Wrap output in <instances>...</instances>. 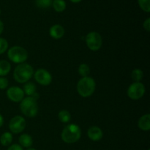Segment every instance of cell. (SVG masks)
Here are the masks:
<instances>
[{
	"label": "cell",
	"mask_w": 150,
	"mask_h": 150,
	"mask_svg": "<svg viewBox=\"0 0 150 150\" xmlns=\"http://www.w3.org/2000/svg\"><path fill=\"white\" fill-rule=\"evenodd\" d=\"M34 75V69L27 63H21L16 66L13 72V78L17 82L24 83L29 81Z\"/></svg>",
	"instance_id": "cell-1"
},
{
	"label": "cell",
	"mask_w": 150,
	"mask_h": 150,
	"mask_svg": "<svg viewBox=\"0 0 150 150\" xmlns=\"http://www.w3.org/2000/svg\"><path fill=\"white\" fill-rule=\"evenodd\" d=\"M96 83L92 78L82 77L77 83V92L79 95L83 98H89L92 96L95 91Z\"/></svg>",
	"instance_id": "cell-2"
},
{
	"label": "cell",
	"mask_w": 150,
	"mask_h": 150,
	"mask_svg": "<svg viewBox=\"0 0 150 150\" xmlns=\"http://www.w3.org/2000/svg\"><path fill=\"white\" fill-rule=\"evenodd\" d=\"M81 136V130L76 124H70L66 126L62 130L61 138L67 144H73L77 142Z\"/></svg>",
	"instance_id": "cell-3"
},
{
	"label": "cell",
	"mask_w": 150,
	"mask_h": 150,
	"mask_svg": "<svg viewBox=\"0 0 150 150\" xmlns=\"http://www.w3.org/2000/svg\"><path fill=\"white\" fill-rule=\"evenodd\" d=\"M20 109L26 117L29 118L36 117L38 113V102L32 97H26L21 102Z\"/></svg>",
	"instance_id": "cell-4"
},
{
	"label": "cell",
	"mask_w": 150,
	"mask_h": 150,
	"mask_svg": "<svg viewBox=\"0 0 150 150\" xmlns=\"http://www.w3.org/2000/svg\"><path fill=\"white\" fill-rule=\"evenodd\" d=\"M7 57L12 62L21 64L27 60L28 52L23 47L16 45L7 50Z\"/></svg>",
	"instance_id": "cell-5"
},
{
	"label": "cell",
	"mask_w": 150,
	"mask_h": 150,
	"mask_svg": "<svg viewBox=\"0 0 150 150\" xmlns=\"http://www.w3.org/2000/svg\"><path fill=\"white\" fill-rule=\"evenodd\" d=\"M86 43L91 51H98L103 45L102 37L98 32H90L86 37Z\"/></svg>",
	"instance_id": "cell-6"
},
{
	"label": "cell",
	"mask_w": 150,
	"mask_h": 150,
	"mask_svg": "<svg viewBox=\"0 0 150 150\" xmlns=\"http://www.w3.org/2000/svg\"><path fill=\"white\" fill-rule=\"evenodd\" d=\"M146 89L144 85L141 82H134L129 86L127 89V96L133 100H138L143 98Z\"/></svg>",
	"instance_id": "cell-7"
},
{
	"label": "cell",
	"mask_w": 150,
	"mask_h": 150,
	"mask_svg": "<svg viewBox=\"0 0 150 150\" xmlns=\"http://www.w3.org/2000/svg\"><path fill=\"white\" fill-rule=\"evenodd\" d=\"M26 126V122L25 119L19 115L13 117L9 123V128H10V132L15 133V134H18V133H21V132H23Z\"/></svg>",
	"instance_id": "cell-8"
},
{
	"label": "cell",
	"mask_w": 150,
	"mask_h": 150,
	"mask_svg": "<svg viewBox=\"0 0 150 150\" xmlns=\"http://www.w3.org/2000/svg\"><path fill=\"white\" fill-rule=\"evenodd\" d=\"M35 81L42 86H48L52 81V76L48 70L45 69H38L34 73Z\"/></svg>",
	"instance_id": "cell-9"
},
{
	"label": "cell",
	"mask_w": 150,
	"mask_h": 150,
	"mask_svg": "<svg viewBox=\"0 0 150 150\" xmlns=\"http://www.w3.org/2000/svg\"><path fill=\"white\" fill-rule=\"evenodd\" d=\"M7 97L10 100L15 103H21L24 98V92L18 86H11L7 90Z\"/></svg>",
	"instance_id": "cell-10"
},
{
	"label": "cell",
	"mask_w": 150,
	"mask_h": 150,
	"mask_svg": "<svg viewBox=\"0 0 150 150\" xmlns=\"http://www.w3.org/2000/svg\"><path fill=\"white\" fill-rule=\"evenodd\" d=\"M88 137L93 142H99L103 136V130L98 126H92L87 131Z\"/></svg>",
	"instance_id": "cell-11"
},
{
	"label": "cell",
	"mask_w": 150,
	"mask_h": 150,
	"mask_svg": "<svg viewBox=\"0 0 150 150\" xmlns=\"http://www.w3.org/2000/svg\"><path fill=\"white\" fill-rule=\"evenodd\" d=\"M49 35L53 39L59 40L64 36V29L59 24L53 25L49 29Z\"/></svg>",
	"instance_id": "cell-12"
},
{
	"label": "cell",
	"mask_w": 150,
	"mask_h": 150,
	"mask_svg": "<svg viewBox=\"0 0 150 150\" xmlns=\"http://www.w3.org/2000/svg\"><path fill=\"white\" fill-rule=\"evenodd\" d=\"M138 126L143 131H149L150 130V114H146L142 116L138 122Z\"/></svg>",
	"instance_id": "cell-13"
},
{
	"label": "cell",
	"mask_w": 150,
	"mask_h": 150,
	"mask_svg": "<svg viewBox=\"0 0 150 150\" xmlns=\"http://www.w3.org/2000/svg\"><path fill=\"white\" fill-rule=\"evenodd\" d=\"M19 144L21 146L26 148H29L33 144V139H32V136L30 135L27 134V133H24V134L21 135L19 137Z\"/></svg>",
	"instance_id": "cell-14"
},
{
	"label": "cell",
	"mask_w": 150,
	"mask_h": 150,
	"mask_svg": "<svg viewBox=\"0 0 150 150\" xmlns=\"http://www.w3.org/2000/svg\"><path fill=\"white\" fill-rule=\"evenodd\" d=\"M11 70V64L6 60L0 61V77H4L8 75Z\"/></svg>",
	"instance_id": "cell-15"
},
{
	"label": "cell",
	"mask_w": 150,
	"mask_h": 150,
	"mask_svg": "<svg viewBox=\"0 0 150 150\" xmlns=\"http://www.w3.org/2000/svg\"><path fill=\"white\" fill-rule=\"evenodd\" d=\"M13 135H12L11 133H10V132H4L0 136V143L4 146H10L12 142H13Z\"/></svg>",
	"instance_id": "cell-16"
},
{
	"label": "cell",
	"mask_w": 150,
	"mask_h": 150,
	"mask_svg": "<svg viewBox=\"0 0 150 150\" xmlns=\"http://www.w3.org/2000/svg\"><path fill=\"white\" fill-rule=\"evenodd\" d=\"M23 91L24 95H27V97H32L34 94L36 93V86L32 82H26L23 86Z\"/></svg>",
	"instance_id": "cell-17"
},
{
	"label": "cell",
	"mask_w": 150,
	"mask_h": 150,
	"mask_svg": "<svg viewBox=\"0 0 150 150\" xmlns=\"http://www.w3.org/2000/svg\"><path fill=\"white\" fill-rule=\"evenodd\" d=\"M52 6L54 10L58 13H62L66 9V2L64 0H54Z\"/></svg>",
	"instance_id": "cell-18"
},
{
	"label": "cell",
	"mask_w": 150,
	"mask_h": 150,
	"mask_svg": "<svg viewBox=\"0 0 150 150\" xmlns=\"http://www.w3.org/2000/svg\"><path fill=\"white\" fill-rule=\"evenodd\" d=\"M59 120L62 123H68L71 120L70 113L67 110H62L58 114Z\"/></svg>",
	"instance_id": "cell-19"
},
{
	"label": "cell",
	"mask_w": 150,
	"mask_h": 150,
	"mask_svg": "<svg viewBox=\"0 0 150 150\" xmlns=\"http://www.w3.org/2000/svg\"><path fill=\"white\" fill-rule=\"evenodd\" d=\"M144 77V73L141 69H134L131 73V78L135 82H140Z\"/></svg>",
	"instance_id": "cell-20"
},
{
	"label": "cell",
	"mask_w": 150,
	"mask_h": 150,
	"mask_svg": "<svg viewBox=\"0 0 150 150\" xmlns=\"http://www.w3.org/2000/svg\"><path fill=\"white\" fill-rule=\"evenodd\" d=\"M79 73L82 77H87L90 74V68L89 65L85 63L81 64L79 67Z\"/></svg>",
	"instance_id": "cell-21"
},
{
	"label": "cell",
	"mask_w": 150,
	"mask_h": 150,
	"mask_svg": "<svg viewBox=\"0 0 150 150\" xmlns=\"http://www.w3.org/2000/svg\"><path fill=\"white\" fill-rule=\"evenodd\" d=\"M36 5L41 9H47L52 4L51 0H35Z\"/></svg>",
	"instance_id": "cell-22"
},
{
	"label": "cell",
	"mask_w": 150,
	"mask_h": 150,
	"mask_svg": "<svg viewBox=\"0 0 150 150\" xmlns=\"http://www.w3.org/2000/svg\"><path fill=\"white\" fill-rule=\"evenodd\" d=\"M138 3L142 10L146 13L150 12V0H138Z\"/></svg>",
	"instance_id": "cell-23"
},
{
	"label": "cell",
	"mask_w": 150,
	"mask_h": 150,
	"mask_svg": "<svg viewBox=\"0 0 150 150\" xmlns=\"http://www.w3.org/2000/svg\"><path fill=\"white\" fill-rule=\"evenodd\" d=\"M8 49V42L4 38H0V54H4Z\"/></svg>",
	"instance_id": "cell-24"
},
{
	"label": "cell",
	"mask_w": 150,
	"mask_h": 150,
	"mask_svg": "<svg viewBox=\"0 0 150 150\" xmlns=\"http://www.w3.org/2000/svg\"><path fill=\"white\" fill-rule=\"evenodd\" d=\"M8 80L5 77H0V89L4 90L8 87Z\"/></svg>",
	"instance_id": "cell-25"
},
{
	"label": "cell",
	"mask_w": 150,
	"mask_h": 150,
	"mask_svg": "<svg viewBox=\"0 0 150 150\" xmlns=\"http://www.w3.org/2000/svg\"><path fill=\"white\" fill-rule=\"evenodd\" d=\"M143 26L146 32H149L150 31V18H148L146 19L144 22Z\"/></svg>",
	"instance_id": "cell-26"
},
{
	"label": "cell",
	"mask_w": 150,
	"mask_h": 150,
	"mask_svg": "<svg viewBox=\"0 0 150 150\" xmlns=\"http://www.w3.org/2000/svg\"><path fill=\"white\" fill-rule=\"evenodd\" d=\"M7 150H23V148H22V146L20 144H13L9 146Z\"/></svg>",
	"instance_id": "cell-27"
},
{
	"label": "cell",
	"mask_w": 150,
	"mask_h": 150,
	"mask_svg": "<svg viewBox=\"0 0 150 150\" xmlns=\"http://www.w3.org/2000/svg\"><path fill=\"white\" fill-rule=\"evenodd\" d=\"M3 31H4V23H3V22L0 20V35L2 34Z\"/></svg>",
	"instance_id": "cell-28"
},
{
	"label": "cell",
	"mask_w": 150,
	"mask_h": 150,
	"mask_svg": "<svg viewBox=\"0 0 150 150\" xmlns=\"http://www.w3.org/2000/svg\"><path fill=\"white\" fill-rule=\"evenodd\" d=\"M3 124H4V118H3L2 115L0 114V127H2Z\"/></svg>",
	"instance_id": "cell-29"
},
{
	"label": "cell",
	"mask_w": 150,
	"mask_h": 150,
	"mask_svg": "<svg viewBox=\"0 0 150 150\" xmlns=\"http://www.w3.org/2000/svg\"><path fill=\"white\" fill-rule=\"evenodd\" d=\"M70 1L73 3H79V2H80L81 0H70Z\"/></svg>",
	"instance_id": "cell-30"
},
{
	"label": "cell",
	"mask_w": 150,
	"mask_h": 150,
	"mask_svg": "<svg viewBox=\"0 0 150 150\" xmlns=\"http://www.w3.org/2000/svg\"><path fill=\"white\" fill-rule=\"evenodd\" d=\"M26 150H36V149H34V148H29V149H26Z\"/></svg>",
	"instance_id": "cell-31"
},
{
	"label": "cell",
	"mask_w": 150,
	"mask_h": 150,
	"mask_svg": "<svg viewBox=\"0 0 150 150\" xmlns=\"http://www.w3.org/2000/svg\"><path fill=\"white\" fill-rule=\"evenodd\" d=\"M0 14H1V10H0Z\"/></svg>",
	"instance_id": "cell-32"
},
{
	"label": "cell",
	"mask_w": 150,
	"mask_h": 150,
	"mask_svg": "<svg viewBox=\"0 0 150 150\" xmlns=\"http://www.w3.org/2000/svg\"><path fill=\"white\" fill-rule=\"evenodd\" d=\"M51 1H52V0H51ZM53 1H54V0H53Z\"/></svg>",
	"instance_id": "cell-33"
},
{
	"label": "cell",
	"mask_w": 150,
	"mask_h": 150,
	"mask_svg": "<svg viewBox=\"0 0 150 150\" xmlns=\"http://www.w3.org/2000/svg\"><path fill=\"white\" fill-rule=\"evenodd\" d=\"M148 150H149V149H148Z\"/></svg>",
	"instance_id": "cell-34"
}]
</instances>
